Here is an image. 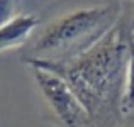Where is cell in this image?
I'll return each mask as SVG.
<instances>
[{
    "label": "cell",
    "instance_id": "obj_1",
    "mask_svg": "<svg viewBox=\"0 0 134 127\" xmlns=\"http://www.w3.org/2000/svg\"><path fill=\"white\" fill-rule=\"evenodd\" d=\"M131 34L122 22H115L92 48L68 59L29 58L31 66L59 75L71 86L90 117L119 110L124 93Z\"/></svg>",
    "mask_w": 134,
    "mask_h": 127
},
{
    "label": "cell",
    "instance_id": "obj_2",
    "mask_svg": "<svg viewBox=\"0 0 134 127\" xmlns=\"http://www.w3.org/2000/svg\"><path fill=\"white\" fill-rule=\"evenodd\" d=\"M119 5L88 7L56 19L39 34L34 51L44 59H68L87 51L119 20Z\"/></svg>",
    "mask_w": 134,
    "mask_h": 127
},
{
    "label": "cell",
    "instance_id": "obj_3",
    "mask_svg": "<svg viewBox=\"0 0 134 127\" xmlns=\"http://www.w3.org/2000/svg\"><path fill=\"white\" fill-rule=\"evenodd\" d=\"M34 71V78L48 102L49 108L54 112L63 127H85L92 120L88 110L80 102L76 93L59 75L44 68L31 66Z\"/></svg>",
    "mask_w": 134,
    "mask_h": 127
},
{
    "label": "cell",
    "instance_id": "obj_4",
    "mask_svg": "<svg viewBox=\"0 0 134 127\" xmlns=\"http://www.w3.org/2000/svg\"><path fill=\"white\" fill-rule=\"evenodd\" d=\"M37 24H39L37 15L20 14V15L12 17L3 26H0V51L22 44L31 36V32L37 27Z\"/></svg>",
    "mask_w": 134,
    "mask_h": 127
},
{
    "label": "cell",
    "instance_id": "obj_5",
    "mask_svg": "<svg viewBox=\"0 0 134 127\" xmlns=\"http://www.w3.org/2000/svg\"><path fill=\"white\" fill-rule=\"evenodd\" d=\"M134 110V39L131 32V48H129V61L127 71H126L124 93L121 100V114H129Z\"/></svg>",
    "mask_w": 134,
    "mask_h": 127
},
{
    "label": "cell",
    "instance_id": "obj_6",
    "mask_svg": "<svg viewBox=\"0 0 134 127\" xmlns=\"http://www.w3.org/2000/svg\"><path fill=\"white\" fill-rule=\"evenodd\" d=\"M15 3L17 0H0V26H3L14 17Z\"/></svg>",
    "mask_w": 134,
    "mask_h": 127
},
{
    "label": "cell",
    "instance_id": "obj_7",
    "mask_svg": "<svg viewBox=\"0 0 134 127\" xmlns=\"http://www.w3.org/2000/svg\"><path fill=\"white\" fill-rule=\"evenodd\" d=\"M132 39H134V29H132Z\"/></svg>",
    "mask_w": 134,
    "mask_h": 127
},
{
    "label": "cell",
    "instance_id": "obj_8",
    "mask_svg": "<svg viewBox=\"0 0 134 127\" xmlns=\"http://www.w3.org/2000/svg\"><path fill=\"white\" fill-rule=\"evenodd\" d=\"M126 127H134V125H126Z\"/></svg>",
    "mask_w": 134,
    "mask_h": 127
},
{
    "label": "cell",
    "instance_id": "obj_9",
    "mask_svg": "<svg viewBox=\"0 0 134 127\" xmlns=\"http://www.w3.org/2000/svg\"><path fill=\"white\" fill-rule=\"evenodd\" d=\"M17 2H19V0H17Z\"/></svg>",
    "mask_w": 134,
    "mask_h": 127
}]
</instances>
